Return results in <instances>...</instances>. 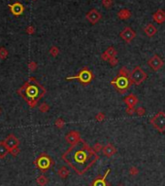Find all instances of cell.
<instances>
[{
    "label": "cell",
    "mask_w": 165,
    "mask_h": 186,
    "mask_svg": "<svg viewBox=\"0 0 165 186\" xmlns=\"http://www.w3.org/2000/svg\"><path fill=\"white\" fill-rule=\"evenodd\" d=\"M98 158L94 149L91 148L84 139L71 145L62 154V160L80 175L87 173L95 164Z\"/></svg>",
    "instance_id": "1"
},
{
    "label": "cell",
    "mask_w": 165,
    "mask_h": 186,
    "mask_svg": "<svg viewBox=\"0 0 165 186\" xmlns=\"http://www.w3.org/2000/svg\"><path fill=\"white\" fill-rule=\"evenodd\" d=\"M46 89L34 77H30L19 90L18 94L25 100L31 108H34L46 94Z\"/></svg>",
    "instance_id": "2"
},
{
    "label": "cell",
    "mask_w": 165,
    "mask_h": 186,
    "mask_svg": "<svg viewBox=\"0 0 165 186\" xmlns=\"http://www.w3.org/2000/svg\"><path fill=\"white\" fill-rule=\"evenodd\" d=\"M111 84L120 94H124L125 92H127L132 85V82L130 80V73L125 66L120 68L118 74L111 81Z\"/></svg>",
    "instance_id": "3"
},
{
    "label": "cell",
    "mask_w": 165,
    "mask_h": 186,
    "mask_svg": "<svg viewBox=\"0 0 165 186\" xmlns=\"http://www.w3.org/2000/svg\"><path fill=\"white\" fill-rule=\"evenodd\" d=\"M66 80H78L81 84L87 86V85L90 84L91 81L93 80V74L88 69V67H84L79 71L77 75L66 77Z\"/></svg>",
    "instance_id": "4"
},
{
    "label": "cell",
    "mask_w": 165,
    "mask_h": 186,
    "mask_svg": "<svg viewBox=\"0 0 165 186\" xmlns=\"http://www.w3.org/2000/svg\"><path fill=\"white\" fill-rule=\"evenodd\" d=\"M147 78H148V75L141 66H135L130 72V80L132 84L136 85V86L141 85L143 82L147 80Z\"/></svg>",
    "instance_id": "5"
},
{
    "label": "cell",
    "mask_w": 165,
    "mask_h": 186,
    "mask_svg": "<svg viewBox=\"0 0 165 186\" xmlns=\"http://www.w3.org/2000/svg\"><path fill=\"white\" fill-rule=\"evenodd\" d=\"M34 164L41 172L45 173V172H47L48 170L51 169V167L53 166L54 162H53V160H51V158L49 156L48 154L42 153V154H40V156L34 161Z\"/></svg>",
    "instance_id": "6"
},
{
    "label": "cell",
    "mask_w": 165,
    "mask_h": 186,
    "mask_svg": "<svg viewBox=\"0 0 165 186\" xmlns=\"http://www.w3.org/2000/svg\"><path fill=\"white\" fill-rule=\"evenodd\" d=\"M149 123L154 128L157 132L164 133L165 132V112L159 111L151 119Z\"/></svg>",
    "instance_id": "7"
},
{
    "label": "cell",
    "mask_w": 165,
    "mask_h": 186,
    "mask_svg": "<svg viewBox=\"0 0 165 186\" xmlns=\"http://www.w3.org/2000/svg\"><path fill=\"white\" fill-rule=\"evenodd\" d=\"M121 38L125 42V43H130L133 39H135L136 37V32L131 28L129 26H126L121 30L120 33Z\"/></svg>",
    "instance_id": "8"
},
{
    "label": "cell",
    "mask_w": 165,
    "mask_h": 186,
    "mask_svg": "<svg viewBox=\"0 0 165 186\" xmlns=\"http://www.w3.org/2000/svg\"><path fill=\"white\" fill-rule=\"evenodd\" d=\"M148 65L154 70V71H157V70H159L164 65V62L157 55H154V56L148 60Z\"/></svg>",
    "instance_id": "9"
},
{
    "label": "cell",
    "mask_w": 165,
    "mask_h": 186,
    "mask_svg": "<svg viewBox=\"0 0 165 186\" xmlns=\"http://www.w3.org/2000/svg\"><path fill=\"white\" fill-rule=\"evenodd\" d=\"M5 141V144L7 146L9 152H11L13 149L19 147V144H20V140L16 138V136L13 135V133H10L6 139L4 140Z\"/></svg>",
    "instance_id": "10"
},
{
    "label": "cell",
    "mask_w": 165,
    "mask_h": 186,
    "mask_svg": "<svg viewBox=\"0 0 165 186\" xmlns=\"http://www.w3.org/2000/svg\"><path fill=\"white\" fill-rule=\"evenodd\" d=\"M101 18H102L101 13H99L96 9H91V10L85 15V19H87L91 24L97 23L100 20H101Z\"/></svg>",
    "instance_id": "11"
},
{
    "label": "cell",
    "mask_w": 165,
    "mask_h": 186,
    "mask_svg": "<svg viewBox=\"0 0 165 186\" xmlns=\"http://www.w3.org/2000/svg\"><path fill=\"white\" fill-rule=\"evenodd\" d=\"M81 139L82 138H81L80 133H79L78 131H70V132L65 136L66 142H68L69 144H71V145H74L76 143H78Z\"/></svg>",
    "instance_id": "12"
},
{
    "label": "cell",
    "mask_w": 165,
    "mask_h": 186,
    "mask_svg": "<svg viewBox=\"0 0 165 186\" xmlns=\"http://www.w3.org/2000/svg\"><path fill=\"white\" fill-rule=\"evenodd\" d=\"M118 52L117 50L113 47V46H110L106 49L105 52H103L102 55H101V59L103 60H105V62H109V60H111L112 58H115L117 56Z\"/></svg>",
    "instance_id": "13"
},
{
    "label": "cell",
    "mask_w": 165,
    "mask_h": 186,
    "mask_svg": "<svg viewBox=\"0 0 165 186\" xmlns=\"http://www.w3.org/2000/svg\"><path fill=\"white\" fill-rule=\"evenodd\" d=\"M9 7H10V9H11L12 14L15 15V16H17V17L20 16V15L23 14V11H24L23 5L21 4V3H20V2L14 3L13 5H9Z\"/></svg>",
    "instance_id": "14"
},
{
    "label": "cell",
    "mask_w": 165,
    "mask_h": 186,
    "mask_svg": "<svg viewBox=\"0 0 165 186\" xmlns=\"http://www.w3.org/2000/svg\"><path fill=\"white\" fill-rule=\"evenodd\" d=\"M152 20L157 23H163L165 22V11H163L162 9L157 10V12L152 14Z\"/></svg>",
    "instance_id": "15"
},
{
    "label": "cell",
    "mask_w": 165,
    "mask_h": 186,
    "mask_svg": "<svg viewBox=\"0 0 165 186\" xmlns=\"http://www.w3.org/2000/svg\"><path fill=\"white\" fill-rule=\"evenodd\" d=\"M111 172V170L108 169L106 170L105 175H104L102 177H97L95 178L94 180L92 181V183H91V186H109L108 182L106 180V177L107 175H108V173Z\"/></svg>",
    "instance_id": "16"
},
{
    "label": "cell",
    "mask_w": 165,
    "mask_h": 186,
    "mask_svg": "<svg viewBox=\"0 0 165 186\" xmlns=\"http://www.w3.org/2000/svg\"><path fill=\"white\" fill-rule=\"evenodd\" d=\"M123 102L127 105V107H135V105L139 102V100L135 94H128L123 99Z\"/></svg>",
    "instance_id": "17"
},
{
    "label": "cell",
    "mask_w": 165,
    "mask_h": 186,
    "mask_svg": "<svg viewBox=\"0 0 165 186\" xmlns=\"http://www.w3.org/2000/svg\"><path fill=\"white\" fill-rule=\"evenodd\" d=\"M116 152H117V149L112 143H107L105 146H103V153L106 157L111 158L116 154Z\"/></svg>",
    "instance_id": "18"
},
{
    "label": "cell",
    "mask_w": 165,
    "mask_h": 186,
    "mask_svg": "<svg viewBox=\"0 0 165 186\" xmlns=\"http://www.w3.org/2000/svg\"><path fill=\"white\" fill-rule=\"evenodd\" d=\"M117 16L120 20L121 21H126V20H129L131 16H132V14H131V12L128 10V9L126 8H123L121 9V10H120L117 13Z\"/></svg>",
    "instance_id": "19"
},
{
    "label": "cell",
    "mask_w": 165,
    "mask_h": 186,
    "mask_svg": "<svg viewBox=\"0 0 165 186\" xmlns=\"http://www.w3.org/2000/svg\"><path fill=\"white\" fill-rule=\"evenodd\" d=\"M144 32L148 37H152V36H154L155 34H157V29L152 23H148L144 27Z\"/></svg>",
    "instance_id": "20"
},
{
    "label": "cell",
    "mask_w": 165,
    "mask_h": 186,
    "mask_svg": "<svg viewBox=\"0 0 165 186\" xmlns=\"http://www.w3.org/2000/svg\"><path fill=\"white\" fill-rule=\"evenodd\" d=\"M9 153L10 152H9L7 146L5 144V141H0V159L5 158Z\"/></svg>",
    "instance_id": "21"
},
{
    "label": "cell",
    "mask_w": 165,
    "mask_h": 186,
    "mask_svg": "<svg viewBox=\"0 0 165 186\" xmlns=\"http://www.w3.org/2000/svg\"><path fill=\"white\" fill-rule=\"evenodd\" d=\"M69 170L67 169V168L65 166H62L61 168H59V170H57V175H59V176L60 178H62V179H65L67 176L69 175Z\"/></svg>",
    "instance_id": "22"
},
{
    "label": "cell",
    "mask_w": 165,
    "mask_h": 186,
    "mask_svg": "<svg viewBox=\"0 0 165 186\" xmlns=\"http://www.w3.org/2000/svg\"><path fill=\"white\" fill-rule=\"evenodd\" d=\"M36 182L39 186H46L48 184L49 179L47 176H45L44 175H41L40 176H38L37 179H36Z\"/></svg>",
    "instance_id": "23"
},
{
    "label": "cell",
    "mask_w": 165,
    "mask_h": 186,
    "mask_svg": "<svg viewBox=\"0 0 165 186\" xmlns=\"http://www.w3.org/2000/svg\"><path fill=\"white\" fill-rule=\"evenodd\" d=\"M39 110H40V112H42V113H46V112L50 110V105L46 102H43L40 104V106H39Z\"/></svg>",
    "instance_id": "24"
},
{
    "label": "cell",
    "mask_w": 165,
    "mask_h": 186,
    "mask_svg": "<svg viewBox=\"0 0 165 186\" xmlns=\"http://www.w3.org/2000/svg\"><path fill=\"white\" fill-rule=\"evenodd\" d=\"M54 125H56V128H59V129H62V128L64 127V125H65V121L63 120L62 118H57L56 122H54Z\"/></svg>",
    "instance_id": "25"
},
{
    "label": "cell",
    "mask_w": 165,
    "mask_h": 186,
    "mask_svg": "<svg viewBox=\"0 0 165 186\" xmlns=\"http://www.w3.org/2000/svg\"><path fill=\"white\" fill-rule=\"evenodd\" d=\"M8 51L6 50L4 47H0V59L5 60L8 57Z\"/></svg>",
    "instance_id": "26"
},
{
    "label": "cell",
    "mask_w": 165,
    "mask_h": 186,
    "mask_svg": "<svg viewBox=\"0 0 165 186\" xmlns=\"http://www.w3.org/2000/svg\"><path fill=\"white\" fill-rule=\"evenodd\" d=\"M49 52H50V54H51L53 57H56L57 55L59 54V49L57 48L56 46H51V49H50V51H49Z\"/></svg>",
    "instance_id": "27"
},
{
    "label": "cell",
    "mask_w": 165,
    "mask_h": 186,
    "mask_svg": "<svg viewBox=\"0 0 165 186\" xmlns=\"http://www.w3.org/2000/svg\"><path fill=\"white\" fill-rule=\"evenodd\" d=\"M135 113L138 115L139 117H142V116H144V115L146 114V108L145 107H143V106H140V107H138L136 109V112Z\"/></svg>",
    "instance_id": "28"
},
{
    "label": "cell",
    "mask_w": 165,
    "mask_h": 186,
    "mask_svg": "<svg viewBox=\"0 0 165 186\" xmlns=\"http://www.w3.org/2000/svg\"><path fill=\"white\" fill-rule=\"evenodd\" d=\"M105 113L104 112H98L96 115H95V120L97 122H102L105 120Z\"/></svg>",
    "instance_id": "29"
},
{
    "label": "cell",
    "mask_w": 165,
    "mask_h": 186,
    "mask_svg": "<svg viewBox=\"0 0 165 186\" xmlns=\"http://www.w3.org/2000/svg\"><path fill=\"white\" fill-rule=\"evenodd\" d=\"M113 3L114 1L113 0H102V5L105 7L106 9H110L113 6Z\"/></svg>",
    "instance_id": "30"
},
{
    "label": "cell",
    "mask_w": 165,
    "mask_h": 186,
    "mask_svg": "<svg viewBox=\"0 0 165 186\" xmlns=\"http://www.w3.org/2000/svg\"><path fill=\"white\" fill-rule=\"evenodd\" d=\"M139 173V169L136 167H131L129 169V175H137Z\"/></svg>",
    "instance_id": "31"
},
{
    "label": "cell",
    "mask_w": 165,
    "mask_h": 186,
    "mask_svg": "<svg viewBox=\"0 0 165 186\" xmlns=\"http://www.w3.org/2000/svg\"><path fill=\"white\" fill-rule=\"evenodd\" d=\"M93 149H94V151H95L96 153H97V152H99V151L103 150V146H102L101 143L96 142L95 144H94V146H93Z\"/></svg>",
    "instance_id": "32"
},
{
    "label": "cell",
    "mask_w": 165,
    "mask_h": 186,
    "mask_svg": "<svg viewBox=\"0 0 165 186\" xmlns=\"http://www.w3.org/2000/svg\"><path fill=\"white\" fill-rule=\"evenodd\" d=\"M118 60L117 59V58H112L111 60H109V65H111V66H116V65H118Z\"/></svg>",
    "instance_id": "33"
},
{
    "label": "cell",
    "mask_w": 165,
    "mask_h": 186,
    "mask_svg": "<svg viewBox=\"0 0 165 186\" xmlns=\"http://www.w3.org/2000/svg\"><path fill=\"white\" fill-rule=\"evenodd\" d=\"M28 68L31 70V71H35L36 68H37V63L35 62H30L28 63Z\"/></svg>",
    "instance_id": "34"
},
{
    "label": "cell",
    "mask_w": 165,
    "mask_h": 186,
    "mask_svg": "<svg viewBox=\"0 0 165 186\" xmlns=\"http://www.w3.org/2000/svg\"><path fill=\"white\" fill-rule=\"evenodd\" d=\"M125 111H126V114H128V115H133L136 112V109H135V107H127Z\"/></svg>",
    "instance_id": "35"
},
{
    "label": "cell",
    "mask_w": 165,
    "mask_h": 186,
    "mask_svg": "<svg viewBox=\"0 0 165 186\" xmlns=\"http://www.w3.org/2000/svg\"><path fill=\"white\" fill-rule=\"evenodd\" d=\"M34 31H35V28H34V26H29L26 28V32L28 33V34H33Z\"/></svg>",
    "instance_id": "36"
},
{
    "label": "cell",
    "mask_w": 165,
    "mask_h": 186,
    "mask_svg": "<svg viewBox=\"0 0 165 186\" xmlns=\"http://www.w3.org/2000/svg\"><path fill=\"white\" fill-rule=\"evenodd\" d=\"M19 153H20V148H19V147L13 149V150H12V151L10 152V154H12L13 156H17V155L19 154Z\"/></svg>",
    "instance_id": "37"
},
{
    "label": "cell",
    "mask_w": 165,
    "mask_h": 186,
    "mask_svg": "<svg viewBox=\"0 0 165 186\" xmlns=\"http://www.w3.org/2000/svg\"><path fill=\"white\" fill-rule=\"evenodd\" d=\"M1 112H2V111H1V108H0V115H1Z\"/></svg>",
    "instance_id": "38"
},
{
    "label": "cell",
    "mask_w": 165,
    "mask_h": 186,
    "mask_svg": "<svg viewBox=\"0 0 165 186\" xmlns=\"http://www.w3.org/2000/svg\"><path fill=\"white\" fill-rule=\"evenodd\" d=\"M118 186H123V184H120V185H118Z\"/></svg>",
    "instance_id": "39"
},
{
    "label": "cell",
    "mask_w": 165,
    "mask_h": 186,
    "mask_svg": "<svg viewBox=\"0 0 165 186\" xmlns=\"http://www.w3.org/2000/svg\"><path fill=\"white\" fill-rule=\"evenodd\" d=\"M33 1H36V0H33Z\"/></svg>",
    "instance_id": "40"
}]
</instances>
